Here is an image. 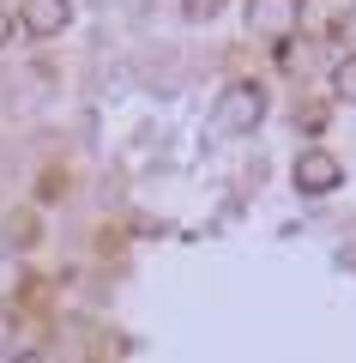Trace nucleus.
<instances>
[{"label":"nucleus","instance_id":"f257e3e1","mask_svg":"<svg viewBox=\"0 0 356 363\" xmlns=\"http://www.w3.org/2000/svg\"><path fill=\"white\" fill-rule=\"evenodd\" d=\"M266 116V91L260 85H229L217 97V133H254Z\"/></svg>","mask_w":356,"mask_h":363},{"label":"nucleus","instance_id":"f03ea898","mask_svg":"<svg viewBox=\"0 0 356 363\" xmlns=\"http://www.w3.org/2000/svg\"><path fill=\"white\" fill-rule=\"evenodd\" d=\"M18 25H25L30 37H61V30L73 25V0H25V6H18Z\"/></svg>","mask_w":356,"mask_h":363},{"label":"nucleus","instance_id":"7ed1b4c3","mask_svg":"<svg viewBox=\"0 0 356 363\" xmlns=\"http://www.w3.org/2000/svg\"><path fill=\"white\" fill-rule=\"evenodd\" d=\"M290 25H296V0H248V30L254 37L278 43V37H290Z\"/></svg>","mask_w":356,"mask_h":363},{"label":"nucleus","instance_id":"20e7f679","mask_svg":"<svg viewBox=\"0 0 356 363\" xmlns=\"http://www.w3.org/2000/svg\"><path fill=\"white\" fill-rule=\"evenodd\" d=\"M296 188H302L308 200L332 194V188H338V157L332 152H302L296 157Z\"/></svg>","mask_w":356,"mask_h":363},{"label":"nucleus","instance_id":"39448f33","mask_svg":"<svg viewBox=\"0 0 356 363\" xmlns=\"http://www.w3.org/2000/svg\"><path fill=\"white\" fill-rule=\"evenodd\" d=\"M332 85H338V97H344V104H356V55H350V61H338Z\"/></svg>","mask_w":356,"mask_h":363},{"label":"nucleus","instance_id":"423d86ee","mask_svg":"<svg viewBox=\"0 0 356 363\" xmlns=\"http://www.w3.org/2000/svg\"><path fill=\"white\" fill-rule=\"evenodd\" d=\"M18 279H25V267H18L13 255H0V297H13V291H18Z\"/></svg>","mask_w":356,"mask_h":363},{"label":"nucleus","instance_id":"0eeeda50","mask_svg":"<svg viewBox=\"0 0 356 363\" xmlns=\"http://www.w3.org/2000/svg\"><path fill=\"white\" fill-rule=\"evenodd\" d=\"M0 43H13V13L0 6Z\"/></svg>","mask_w":356,"mask_h":363},{"label":"nucleus","instance_id":"6e6552de","mask_svg":"<svg viewBox=\"0 0 356 363\" xmlns=\"http://www.w3.org/2000/svg\"><path fill=\"white\" fill-rule=\"evenodd\" d=\"M6 339H13V321H0V351H6Z\"/></svg>","mask_w":356,"mask_h":363},{"label":"nucleus","instance_id":"1a4fd4ad","mask_svg":"<svg viewBox=\"0 0 356 363\" xmlns=\"http://www.w3.org/2000/svg\"><path fill=\"white\" fill-rule=\"evenodd\" d=\"M13 363H37V357H13Z\"/></svg>","mask_w":356,"mask_h":363}]
</instances>
